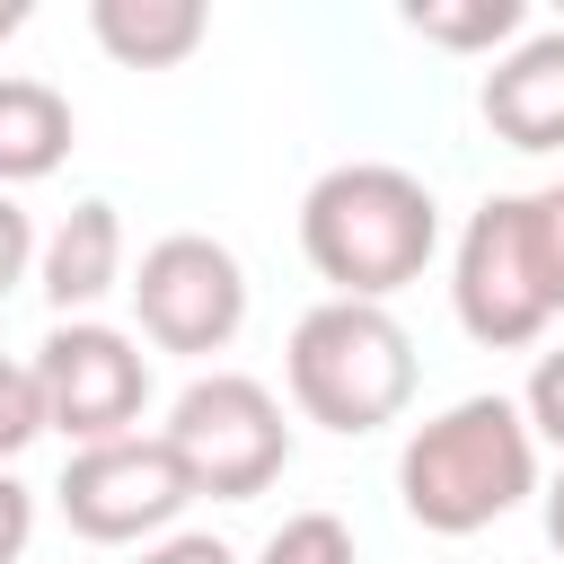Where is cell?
Instances as JSON below:
<instances>
[{"instance_id": "cell-7", "label": "cell", "mask_w": 564, "mask_h": 564, "mask_svg": "<svg viewBox=\"0 0 564 564\" xmlns=\"http://www.w3.org/2000/svg\"><path fill=\"white\" fill-rule=\"evenodd\" d=\"M449 300H458V326L485 344V352H520L546 335V291H538V264H529V212L520 194H494L467 238H458V273H449Z\"/></svg>"}, {"instance_id": "cell-16", "label": "cell", "mask_w": 564, "mask_h": 564, "mask_svg": "<svg viewBox=\"0 0 564 564\" xmlns=\"http://www.w3.org/2000/svg\"><path fill=\"white\" fill-rule=\"evenodd\" d=\"M44 432V397H35V370L26 361H0V467Z\"/></svg>"}, {"instance_id": "cell-14", "label": "cell", "mask_w": 564, "mask_h": 564, "mask_svg": "<svg viewBox=\"0 0 564 564\" xmlns=\"http://www.w3.org/2000/svg\"><path fill=\"white\" fill-rule=\"evenodd\" d=\"M256 564H352V529H344L335 511H291V520L264 538Z\"/></svg>"}, {"instance_id": "cell-6", "label": "cell", "mask_w": 564, "mask_h": 564, "mask_svg": "<svg viewBox=\"0 0 564 564\" xmlns=\"http://www.w3.org/2000/svg\"><path fill=\"white\" fill-rule=\"evenodd\" d=\"M132 308H141V335L159 352H220L247 317V273L220 238L203 229H176L141 256L132 273Z\"/></svg>"}, {"instance_id": "cell-17", "label": "cell", "mask_w": 564, "mask_h": 564, "mask_svg": "<svg viewBox=\"0 0 564 564\" xmlns=\"http://www.w3.org/2000/svg\"><path fill=\"white\" fill-rule=\"evenodd\" d=\"M520 423H529V441H546L564 458V352H538L529 397H520Z\"/></svg>"}, {"instance_id": "cell-21", "label": "cell", "mask_w": 564, "mask_h": 564, "mask_svg": "<svg viewBox=\"0 0 564 564\" xmlns=\"http://www.w3.org/2000/svg\"><path fill=\"white\" fill-rule=\"evenodd\" d=\"M546 538H555V555H564V476L546 485Z\"/></svg>"}, {"instance_id": "cell-10", "label": "cell", "mask_w": 564, "mask_h": 564, "mask_svg": "<svg viewBox=\"0 0 564 564\" xmlns=\"http://www.w3.org/2000/svg\"><path fill=\"white\" fill-rule=\"evenodd\" d=\"M35 264H44V300L53 308H88V300H106L115 282H123V220H115V203H70L62 212V229L35 247Z\"/></svg>"}, {"instance_id": "cell-11", "label": "cell", "mask_w": 564, "mask_h": 564, "mask_svg": "<svg viewBox=\"0 0 564 564\" xmlns=\"http://www.w3.org/2000/svg\"><path fill=\"white\" fill-rule=\"evenodd\" d=\"M88 35L123 70H167L212 35V9L203 0H88Z\"/></svg>"}, {"instance_id": "cell-9", "label": "cell", "mask_w": 564, "mask_h": 564, "mask_svg": "<svg viewBox=\"0 0 564 564\" xmlns=\"http://www.w3.org/2000/svg\"><path fill=\"white\" fill-rule=\"evenodd\" d=\"M485 123L511 150H564V26L511 44L485 70Z\"/></svg>"}, {"instance_id": "cell-18", "label": "cell", "mask_w": 564, "mask_h": 564, "mask_svg": "<svg viewBox=\"0 0 564 564\" xmlns=\"http://www.w3.org/2000/svg\"><path fill=\"white\" fill-rule=\"evenodd\" d=\"M26 264H35V220H26V212L0 194V300L26 282Z\"/></svg>"}, {"instance_id": "cell-5", "label": "cell", "mask_w": 564, "mask_h": 564, "mask_svg": "<svg viewBox=\"0 0 564 564\" xmlns=\"http://www.w3.org/2000/svg\"><path fill=\"white\" fill-rule=\"evenodd\" d=\"M35 397H44V432H70L79 449H97L141 423L150 361L132 352V335H115L97 317H62L35 344Z\"/></svg>"}, {"instance_id": "cell-13", "label": "cell", "mask_w": 564, "mask_h": 564, "mask_svg": "<svg viewBox=\"0 0 564 564\" xmlns=\"http://www.w3.org/2000/svg\"><path fill=\"white\" fill-rule=\"evenodd\" d=\"M520 0H405V26L423 44H449V53H485V44H511L520 35Z\"/></svg>"}, {"instance_id": "cell-2", "label": "cell", "mask_w": 564, "mask_h": 564, "mask_svg": "<svg viewBox=\"0 0 564 564\" xmlns=\"http://www.w3.org/2000/svg\"><path fill=\"white\" fill-rule=\"evenodd\" d=\"M397 494H405L414 529H432V538L494 529L520 494H538V441H529L520 405L511 397H458L449 414H432L397 458Z\"/></svg>"}, {"instance_id": "cell-4", "label": "cell", "mask_w": 564, "mask_h": 564, "mask_svg": "<svg viewBox=\"0 0 564 564\" xmlns=\"http://www.w3.org/2000/svg\"><path fill=\"white\" fill-rule=\"evenodd\" d=\"M159 441L176 449L185 485H194V494H220V502H247V494H264V485L291 467V423H282V405H273V388L247 379V370L194 379V388L167 405V432H159Z\"/></svg>"}, {"instance_id": "cell-20", "label": "cell", "mask_w": 564, "mask_h": 564, "mask_svg": "<svg viewBox=\"0 0 564 564\" xmlns=\"http://www.w3.org/2000/svg\"><path fill=\"white\" fill-rule=\"evenodd\" d=\"M141 564H238V555H229L220 538H159Z\"/></svg>"}, {"instance_id": "cell-1", "label": "cell", "mask_w": 564, "mask_h": 564, "mask_svg": "<svg viewBox=\"0 0 564 564\" xmlns=\"http://www.w3.org/2000/svg\"><path fill=\"white\" fill-rule=\"evenodd\" d=\"M300 247L317 264V282H335V300H370L388 308V291H405L432 247H441V203L423 176L388 167V159H344L308 185L300 203Z\"/></svg>"}, {"instance_id": "cell-12", "label": "cell", "mask_w": 564, "mask_h": 564, "mask_svg": "<svg viewBox=\"0 0 564 564\" xmlns=\"http://www.w3.org/2000/svg\"><path fill=\"white\" fill-rule=\"evenodd\" d=\"M62 150H70V97H62L53 79L9 70V79H0V185L53 176Z\"/></svg>"}, {"instance_id": "cell-22", "label": "cell", "mask_w": 564, "mask_h": 564, "mask_svg": "<svg viewBox=\"0 0 564 564\" xmlns=\"http://www.w3.org/2000/svg\"><path fill=\"white\" fill-rule=\"evenodd\" d=\"M18 26H26V0H0V44H9Z\"/></svg>"}, {"instance_id": "cell-3", "label": "cell", "mask_w": 564, "mask_h": 564, "mask_svg": "<svg viewBox=\"0 0 564 564\" xmlns=\"http://www.w3.org/2000/svg\"><path fill=\"white\" fill-rule=\"evenodd\" d=\"M282 370H291L300 414L326 423V432H344V441L397 423L405 397H414V344H405V326H397L388 308H370V300H317V308L291 326Z\"/></svg>"}, {"instance_id": "cell-19", "label": "cell", "mask_w": 564, "mask_h": 564, "mask_svg": "<svg viewBox=\"0 0 564 564\" xmlns=\"http://www.w3.org/2000/svg\"><path fill=\"white\" fill-rule=\"evenodd\" d=\"M26 538H35V494L0 467V564H18V555H26Z\"/></svg>"}, {"instance_id": "cell-15", "label": "cell", "mask_w": 564, "mask_h": 564, "mask_svg": "<svg viewBox=\"0 0 564 564\" xmlns=\"http://www.w3.org/2000/svg\"><path fill=\"white\" fill-rule=\"evenodd\" d=\"M520 212H529V264H538V291H546V308H564V185L520 194Z\"/></svg>"}, {"instance_id": "cell-8", "label": "cell", "mask_w": 564, "mask_h": 564, "mask_svg": "<svg viewBox=\"0 0 564 564\" xmlns=\"http://www.w3.org/2000/svg\"><path fill=\"white\" fill-rule=\"evenodd\" d=\"M53 494H62V520H70L79 538H97V546L150 538V529H167V520L194 502V485H185L176 449H167V441H141V432L79 449V458L62 467V485H53Z\"/></svg>"}]
</instances>
